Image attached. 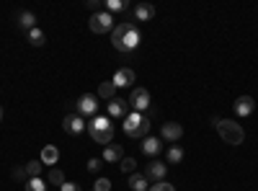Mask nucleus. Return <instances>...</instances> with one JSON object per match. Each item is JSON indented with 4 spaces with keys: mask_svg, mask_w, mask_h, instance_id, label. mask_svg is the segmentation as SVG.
Masks as SVG:
<instances>
[{
    "mask_svg": "<svg viewBox=\"0 0 258 191\" xmlns=\"http://www.w3.org/2000/svg\"><path fill=\"white\" fill-rule=\"evenodd\" d=\"M140 41H142V31L135 21H121L111 31V44L119 52H135L140 47Z\"/></svg>",
    "mask_w": 258,
    "mask_h": 191,
    "instance_id": "obj_1",
    "label": "nucleus"
},
{
    "mask_svg": "<svg viewBox=\"0 0 258 191\" xmlns=\"http://www.w3.org/2000/svg\"><path fill=\"white\" fill-rule=\"evenodd\" d=\"M121 130H124L129 137L145 140V137L150 135V116H147V114H140V111H129V114L124 116Z\"/></svg>",
    "mask_w": 258,
    "mask_h": 191,
    "instance_id": "obj_2",
    "label": "nucleus"
},
{
    "mask_svg": "<svg viewBox=\"0 0 258 191\" xmlns=\"http://www.w3.org/2000/svg\"><path fill=\"white\" fill-rule=\"evenodd\" d=\"M88 135L93 142L98 145H109L114 140V124L109 121V116H96L91 124H88Z\"/></svg>",
    "mask_w": 258,
    "mask_h": 191,
    "instance_id": "obj_3",
    "label": "nucleus"
},
{
    "mask_svg": "<svg viewBox=\"0 0 258 191\" xmlns=\"http://www.w3.org/2000/svg\"><path fill=\"white\" fill-rule=\"evenodd\" d=\"M217 132H220V137L227 142V145H243V140H245V132H243V126L240 124H235L232 119H222L220 124H217Z\"/></svg>",
    "mask_w": 258,
    "mask_h": 191,
    "instance_id": "obj_4",
    "label": "nucleus"
},
{
    "mask_svg": "<svg viewBox=\"0 0 258 191\" xmlns=\"http://www.w3.org/2000/svg\"><path fill=\"white\" fill-rule=\"evenodd\" d=\"M88 26H91V31H93V34H111L116 24H114V16H111V13L98 11V13H93V16H91Z\"/></svg>",
    "mask_w": 258,
    "mask_h": 191,
    "instance_id": "obj_5",
    "label": "nucleus"
},
{
    "mask_svg": "<svg viewBox=\"0 0 258 191\" xmlns=\"http://www.w3.org/2000/svg\"><path fill=\"white\" fill-rule=\"evenodd\" d=\"M75 111H78L83 119H85V116H93V114L98 111V96H93V93L80 96L78 103H75Z\"/></svg>",
    "mask_w": 258,
    "mask_h": 191,
    "instance_id": "obj_6",
    "label": "nucleus"
},
{
    "mask_svg": "<svg viewBox=\"0 0 258 191\" xmlns=\"http://www.w3.org/2000/svg\"><path fill=\"white\" fill-rule=\"evenodd\" d=\"M129 109L145 114V111L150 109V91H145V88H132V96H129Z\"/></svg>",
    "mask_w": 258,
    "mask_h": 191,
    "instance_id": "obj_7",
    "label": "nucleus"
},
{
    "mask_svg": "<svg viewBox=\"0 0 258 191\" xmlns=\"http://www.w3.org/2000/svg\"><path fill=\"white\" fill-rule=\"evenodd\" d=\"M62 126H64V132L68 135H83L85 130H88V124H85V119L75 111V114H68L64 116V121H62Z\"/></svg>",
    "mask_w": 258,
    "mask_h": 191,
    "instance_id": "obj_8",
    "label": "nucleus"
},
{
    "mask_svg": "<svg viewBox=\"0 0 258 191\" xmlns=\"http://www.w3.org/2000/svg\"><path fill=\"white\" fill-rule=\"evenodd\" d=\"M160 137L168 140V142H178V140L183 137V126H181L178 121H165V124L160 126Z\"/></svg>",
    "mask_w": 258,
    "mask_h": 191,
    "instance_id": "obj_9",
    "label": "nucleus"
},
{
    "mask_svg": "<svg viewBox=\"0 0 258 191\" xmlns=\"http://www.w3.org/2000/svg\"><path fill=\"white\" fill-rule=\"evenodd\" d=\"M165 173H168V165L165 163H150L147 168H145V178L147 181H155V183H160L163 178H165Z\"/></svg>",
    "mask_w": 258,
    "mask_h": 191,
    "instance_id": "obj_10",
    "label": "nucleus"
},
{
    "mask_svg": "<svg viewBox=\"0 0 258 191\" xmlns=\"http://www.w3.org/2000/svg\"><path fill=\"white\" fill-rule=\"evenodd\" d=\"M129 111H132V109H129V101L116 98V96L109 101V116H114V119H124Z\"/></svg>",
    "mask_w": 258,
    "mask_h": 191,
    "instance_id": "obj_11",
    "label": "nucleus"
},
{
    "mask_svg": "<svg viewBox=\"0 0 258 191\" xmlns=\"http://www.w3.org/2000/svg\"><path fill=\"white\" fill-rule=\"evenodd\" d=\"M111 83L116 88H129L135 83V70H129V68H121V70H116L114 73V78H111Z\"/></svg>",
    "mask_w": 258,
    "mask_h": 191,
    "instance_id": "obj_12",
    "label": "nucleus"
},
{
    "mask_svg": "<svg viewBox=\"0 0 258 191\" xmlns=\"http://www.w3.org/2000/svg\"><path fill=\"white\" fill-rule=\"evenodd\" d=\"M121 158H124V147L121 145H106V150L101 155L103 163H121Z\"/></svg>",
    "mask_w": 258,
    "mask_h": 191,
    "instance_id": "obj_13",
    "label": "nucleus"
},
{
    "mask_svg": "<svg viewBox=\"0 0 258 191\" xmlns=\"http://www.w3.org/2000/svg\"><path fill=\"white\" fill-rule=\"evenodd\" d=\"M253 109H255V101L250 96H240L238 101H235V114L238 116H250Z\"/></svg>",
    "mask_w": 258,
    "mask_h": 191,
    "instance_id": "obj_14",
    "label": "nucleus"
},
{
    "mask_svg": "<svg viewBox=\"0 0 258 191\" xmlns=\"http://www.w3.org/2000/svg\"><path fill=\"white\" fill-rule=\"evenodd\" d=\"M132 13H135V24H137V21H142V24H145V21H153V16H155V8L150 6V3H137Z\"/></svg>",
    "mask_w": 258,
    "mask_h": 191,
    "instance_id": "obj_15",
    "label": "nucleus"
},
{
    "mask_svg": "<svg viewBox=\"0 0 258 191\" xmlns=\"http://www.w3.org/2000/svg\"><path fill=\"white\" fill-rule=\"evenodd\" d=\"M160 150H163V142H160L158 137H150V135H147V137L142 140V153H145L147 158H150V155H158Z\"/></svg>",
    "mask_w": 258,
    "mask_h": 191,
    "instance_id": "obj_16",
    "label": "nucleus"
},
{
    "mask_svg": "<svg viewBox=\"0 0 258 191\" xmlns=\"http://www.w3.org/2000/svg\"><path fill=\"white\" fill-rule=\"evenodd\" d=\"M18 26L29 34L31 29H36V16H34L31 11H21V13H18Z\"/></svg>",
    "mask_w": 258,
    "mask_h": 191,
    "instance_id": "obj_17",
    "label": "nucleus"
},
{
    "mask_svg": "<svg viewBox=\"0 0 258 191\" xmlns=\"http://www.w3.org/2000/svg\"><path fill=\"white\" fill-rule=\"evenodd\" d=\"M150 181L145 178V173H129V188L132 191H147Z\"/></svg>",
    "mask_w": 258,
    "mask_h": 191,
    "instance_id": "obj_18",
    "label": "nucleus"
},
{
    "mask_svg": "<svg viewBox=\"0 0 258 191\" xmlns=\"http://www.w3.org/2000/svg\"><path fill=\"white\" fill-rule=\"evenodd\" d=\"M57 160H59V150L54 145H47L44 150H41V163H44V165H54Z\"/></svg>",
    "mask_w": 258,
    "mask_h": 191,
    "instance_id": "obj_19",
    "label": "nucleus"
},
{
    "mask_svg": "<svg viewBox=\"0 0 258 191\" xmlns=\"http://www.w3.org/2000/svg\"><path fill=\"white\" fill-rule=\"evenodd\" d=\"M114 93H116V86H114L111 80H106V83H101V86H98V96H101V98H106V101H111V98H114Z\"/></svg>",
    "mask_w": 258,
    "mask_h": 191,
    "instance_id": "obj_20",
    "label": "nucleus"
},
{
    "mask_svg": "<svg viewBox=\"0 0 258 191\" xmlns=\"http://www.w3.org/2000/svg\"><path fill=\"white\" fill-rule=\"evenodd\" d=\"M24 168H26V176L29 178H41V168H44V163H41V160H31Z\"/></svg>",
    "mask_w": 258,
    "mask_h": 191,
    "instance_id": "obj_21",
    "label": "nucleus"
},
{
    "mask_svg": "<svg viewBox=\"0 0 258 191\" xmlns=\"http://www.w3.org/2000/svg\"><path fill=\"white\" fill-rule=\"evenodd\" d=\"M44 39H47V36H44V31H41L39 26L29 31V44H31V47H41V44H44Z\"/></svg>",
    "mask_w": 258,
    "mask_h": 191,
    "instance_id": "obj_22",
    "label": "nucleus"
},
{
    "mask_svg": "<svg viewBox=\"0 0 258 191\" xmlns=\"http://www.w3.org/2000/svg\"><path fill=\"white\" fill-rule=\"evenodd\" d=\"M103 8H106V13H121V11H126V3L124 0H106Z\"/></svg>",
    "mask_w": 258,
    "mask_h": 191,
    "instance_id": "obj_23",
    "label": "nucleus"
},
{
    "mask_svg": "<svg viewBox=\"0 0 258 191\" xmlns=\"http://www.w3.org/2000/svg\"><path fill=\"white\" fill-rule=\"evenodd\" d=\"M181 160H183V150H181L178 145H170V147H168V163L176 165V163H181Z\"/></svg>",
    "mask_w": 258,
    "mask_h": 191,
    "instance_id": "obj_24",
    "label": "nucleus"
},
{
    "mask_svg": "<svg viewBox=\"0 0 258 191\" xmlns=\"http://www.w3.org/2000/svg\"><path fill=\"white\" fill-rule=\"evenodd\" d=\"M47 181H49L52 186H62V183H64V173L59 171V168H52V171L47 173Z\"/></svg>",
    "mask_w": 258,
    "mask_h": 191,
    "instance_id": "obj_25",
    "label": "nucleus"
},
{
    "mask_svg": "<svg viewBox=\"0 0 258 191\" xmlns=\"http://www.w3.org/2000/svg\"><path fill=\"white\" fill-rule=\"evenodd\" d=\"M24 186H26V191H47V183L41 178H29Z\"/></svg>",
    "mask_w": 258,
    "mask_h": 191,
    "instance_id": "obj_26",
    "label": "nucleus"
},
{
    "mask_svg": "<svg viewBox=\"0 0 258 191\" xmlns=\"http://www.w3.org/2000/svg\"><path fill=\"white\" fill-rule=\"evenodd\" d=\"M121 173H135V168H137V160L135 158H121Z\"/></svg>",
    "mask_w": 258,
    "mask_h": 191,
    "instance_id": "obj_27",
    "label": "nucleus"
},
{
    "mask_svg": "<svg viewBox=\"0 0 258 191\" xmlns=\"http://www.w3.org/2000/svg\"><path fill=\"white\" fill-rule=\"evenodd\" d=\"M93 191H111V181L109 178H98L96 186H93Z\"/></svg>",
    "mask_w": 258,
    "mask_h": 191,
    "instance_id": "obj_28",
    "label": "nucleus"
},
{
    "mask_svg": "<svg viewBox=\"0 0 258 191\" xmlns=\"http://www.w3.org/2000/svg\"><path fill=\"white\" fill-rule=\"evenodd\" d=\"M150 191H176V186H170L168 181H160L155 186H150Z\"/></svg>",
    "mask_w": 258,
    "mask_h": 191,
    "instance_id": "obj_29",
    "label": "nucleus"
},
{
    "mask_svg": "<svg viewBox=\"0 0 258 191\" xmlns=\"http://www.w3.org/2000/svg\"><path fill=\"white\" fill-rule=\"evenodd\" d=\"M101 163H103L101 158H91V160H88V171H91V173H98V171H101Z\"/></svg>",
    "mask_w": 258,
    "mask_h": 191,
    "instance_id": "obj_30",
    "label": "nucleus"
},
{
    "mask_svg": "<svg viewBox=\"0 0 258 191\" xmlns=\"http://www.w3.org/2000/svg\"><path fill=\"white\" fill-rule=\"evenodd\" d=\"M59 191H80V186H78V183H70V181H64V183L59 186Z\"/></svg>",
    "mask_w": 258,
    "mask_h": 191,
    "instance_id": "obj_31",
    "label": "nucleus"
},
{
    "mask_svg": "<svg viewBox=\"0 0 258 191\" xmlns=\"http://www.w3.org/2000/svg\"><path fill=\"white\" fill-rule=\"evenodd\" d=\"M13 178H21V181H29V176H26V168H16V171H13Z\"/></svg>",
    "mask_w": 258,
    "mask_h": 191,
    "instance_id": "obj_32",
    "label": "nucleus"
},
{
    "mask_svg": "<svg viewBox=\"0 0 258 191\" xmlns=\"http://www.w3.org/2000/svg\"><path fill=\"white\" fill-rule=\"evenodd\" d=\"M88 8L98 13V8H101V0H88Z\"/></svg>",
    "mask_w": 258,
    "mask_h": 191,
    "instance_id": "obj_33",
    "label": "nucleus"
},
{
    "mask_svg": "<svg viewBox=\"0 0 258 191\" xmlns=\"http://www.w3.org/2000/svg\"><path fill=\"white\" fill-rule=\"evenodd\" d=\"M0 121H3V106H0Z\"/></svg>",
    "mask_w": 258,
    "mask_h": 191,
    "instance_id": "obj_34",
    "label": "nucleus"
},
{
    "mask_svg": "<svg viewBox=\"0 0 258 191\" xmlns=\"http://www.w3.org/2000/svg\"><path fill=\"white\" fill-rule=\"evenodd\" d=\"M91 191H93V188H91Z\"/></svg>",
    "mask_w": 258,
    "mask_h": 191,
    "instance_id": "obj_35",
    "label": "nucleus"
}]
</instances>
